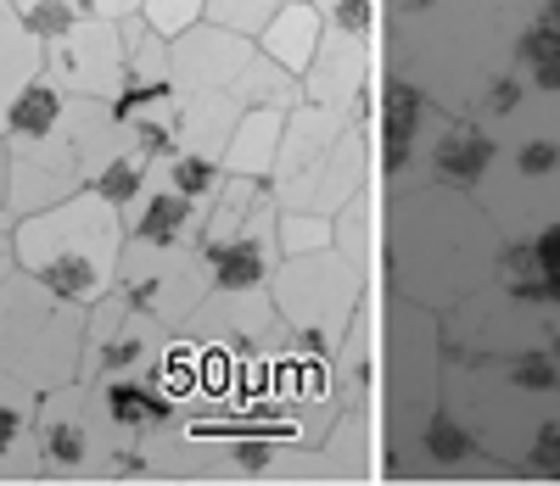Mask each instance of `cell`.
<instances>
[{"instance_id": "15", "label": "cell", "mask_w": 560, "mask_h": 486, "mask_svg": "<svg viewBox=\"0 0 560 486\" xmlns=\"http://www.w3.org/2000/svg\"><path fill=\"white\" fill-rule=\"evenodd\" d=\"M7 145V140H0ZM84 190V174L68 152V140H28V145H7V224H23L34 213H51L62 202H73Z\"/></svg>"}, {"instance_id": "25", "label": "cell", "mask_w": 560, "mask_h": 486, "mask_svg": "<svg viewBox=\"0 0 560 486\" xmlns=\"http://www.w3.org/2000/svg\"><path fill=\"white\" fill-rule=\"evenodd\" d=\"M319 12H314V0H280V12L264 23V34L253 39L258 45V57H269L275 68H287L292 79L308 73L314 51H319Z\"/></svg>"}, {"instance_id": "19", "label": "cell", "mask_w": 560, "mask_h": 486, "mask_svg": "<svg viewBox=\"0 0 560 486\" xmlns=\"http://www.w3.org/2000/svg\"><path fill=\"white\" fill-rule=\"evenodd\" d=\"M62 140H68L84 185L96 174H107L113 163H124V157H140L135 129L113 112V102H68L62 107Z\"/></svg>"}, {"instance_id": "8", "label": "cell", "mask_w": 560, "mask_h": 486, "mask_svg": "<svg viewBox=\"0 0 560 486\" xmlns=\"http://www.w3.org/2000/svg\"><path fill=\"white\" fill-rule=\"evenodd\" d=\"M275 190L258 179H224L219 202L202 218L197 235V258L208 269V291L213 297H247V291H269L275 269H280V247H275Z\"/></svg>"}, {"instance_id": "41", "label": "cell", "mask_w": 560, "mask_h": 486, "mask_svg": "<svg viewBox=\"0 0 560 486\" xmlns=\"http://www.w3.org/2000/svg\"><path fill=\"white\" fill-rule=\"evenodd\" d=\"M0 213H7V145H0Z\"/></svg>"}, {"instance_id": "16", "label": "cell", "mask_w": 560, "mask_h": 486, "mask_svg": "<svg viewBox=\"0 0 560 486\" xmlns=\"http://www.w3.org/2000/svg\"><path fill=\"white\" fill-rule=\"evenodd\" d=\"M258 45L242 34H224L213 23H197L191 34H179L168 45V68H174V90L179 95H230L242 79V68L253 62ZM236 102V95H230Z\"/></svg>"}, {"instance_id": "9", "label": "cell", "mask_w": 560, "mask_h": 486, "mask_svg": "<svg viewBox=\"0 0 560 486\" xmlns=\"http://www.w3.org/2000/svg\"><path fill=\"white\" fill-rule=\"evenodd\" d=\"M370 274L342 263L337 252H314V258H280L269 280V303L287 324V342L308 358H337V342L348 335L353 313L370 303Z\"/></svg>"}, {"instance_id": "7", "label": "cell", "mask_w": 560, "mask_h": 486, "mask_svg": "<svg viewBox=\"0 0 560 486\" xmlns=\"http://www.w3.org/2000/svg\"><path fill=\"white\" fill-rule=\"evenodd\" d=\"M84 313L45 291L23 269L0 285V375L28 386L34 398L62 392L79 380V353H84Z\"/></svg>"}, {"instance_id": "23", "label": "cell", "mask_w": 560, "mask_h": 486, "mask_svg": "<svg viewBox=\"0 0 560 486\" xmlns=\"http://www.w3.org/2000/svg\"><path fill=\"white\" fill-rule=\"evenodd\" d=\"M510 73L538 95H560V0H544L527 17V28L510 45Z\"/></svg>"}, {"instance_id": "35", "label": "cell", "mask_w": 560, "mask_h": 486, "mask_svg": "<svg viewBox=\"0 0 560 486\" xmlns=\"http://www.w3.org/2000/svg\"><path fill=\"white\" fill-rule=\"evenodd\" d=\"M275 247H280V258H314V252H331V218H314V213H280V218H275Z\"/></svg>"}, {"instance_id": "5", "label": "cell", "mask_w": 560, "mask_h": 486, "mask_svg": "<svg viewBox=\"0 0 560 486\" xmlns=\"http://www.w3.org/2000/svg\"><path fill=\"white\" fill-rule=\"evenodd\" d=\"M376 303V392H382V448L387 459L404 453L427 419L443 408V330L438 313L415 308L404 297H387L382 285H370Z\"/></svg>"}, {"instance_id": "22", "label": "cell", "mask_w": 560, "mask_h": 486, "mask_svg": "<svg viewBox=\"0 0 560 486\" xmlns=\"http://www.w3.org/2000/svg\"><path fill=\"white\" fill-rule=\"evenodd\" d=\"M34 408L39 398L12 375H0V486H34L39 453H34Z\"/></svg>"}, {"instance_id": "26", "label": "cell", "mask_w": 560, "mask_h": 486, "mask_svg": "<svg viewBox=\"0 0 560 486\" xmlns=\"http://www.w3.org/2000/svg\"><path fill=\"white\" fill-rule=\"evenodd\" d=\"M280 129H287V112H264V107L242 112L236 134H230L224 157H219V168H224L230 179H258V185H269L275 152H280Z\"/></svg>"}, {"instance_id": "1", "label": "cell", "mask_w": 560, "mask_h": 486, "mask_svg": "<svg viewBox=\"0 0 560 486\" xmlns=\"http://www.w3.org/2000/svg\"><path fill=\"white\" fill-rule=\"evenodd\" d=\"M544 0H376V79L415 84L465 118Z\"/></svg>"}, {"instance_id": "13", "label": "cell", "mask_w": 560, "mask_h": 486, "mask_svg": "<svg viewBox=\"0 0 560 486\" xmlns=\"http://www.w3.org/2000/svg\"><path fill=\"white\" fill-rule=\"evenodd\" d=\"M39 73L51 79L68 102H113L124 90V34L107 17H79L62 39L45 45Z\"/></svg>"}, {"instance_id": "42", "label": "cell", "mask_w": 560, "mask_h": 486, "mask_svg": "<svg viewBox=\"0 0 560 486\" xmlns=\"http://www.w3.org/2000/svg\"><path fill=\"white\" fill-rule=\"evenodd\" d=\"M549 330H555V335H560V308H555V313H549Z\"/></svg>"}, {"instance_id": "43", "label": "cell", "mask_w": 560, "mask_h": 486, "mask_svg": "<svg viewBox=\"0 0 560 486\" xmlns=\"http://www.w3.org/2000/svg\"><path fill=\"white\" fill-rule=\"evenodd\" d=\"M7 7H12V12H18V7H28V0H7Z\"/></svg>"}, {"instance_id": "12", "label": "cell", "mask_w": 560, "mask_h": 486, "mask_svg": "<svg viewBox=\"0 0 560 486\" xmlns=\"http://www.w3.org/2000/svg\"><path fill=\"white\" fill-rule=\"evenodd\" d=\"M113 291H124V297L140 313H152L163 330L185 335V324H191L197 308L208 303V269H202L197 247H140V240H124Z\"/></svg>"}, {"instance_id": "38", "label": "cell", "mask_w": 560, "mask_h": 486, "mask_svg": "<svg viewBox=\"0 0 560 486\" xmlns=\"http://www.w3.org/2000/svg\"><path fill=\"white\" fill-rule=\"evenodd\" d=\"M516 470H522V475H533V481H560V414H555V419H544V425L533 430V442L522 448Z\"/></svg>"}, {"instance_id": "31", "label": "cell", "mask_w": 560, "mask_h": 486, "mask_svg": "<svg viewBox=\"0 0 560 486\" xmlns=\"http://www.w3.org/2000/svg\"><path fill=\"white\" fill-rule=\"evenodd\" d=\"M236 107L242 112H253V107H264V112H292L298 102H303V84L287 73V68H275L269 57H258L253 51V62L242 68V79H236Z\"/></svg>"}, {"instance_id": "34", "label": "cell", "mask_w": 560, "mask_h": 486, "mask_svg": "<svg viewBox=\"0 0 560 486\" xmlns=\"http://www.w3.org/2000/svg\"><path fill=\"white\" fill-rule=\"evenodd\" d=\"M275 12H280V0H202V23L242 34V39H258Z\"/></svg>"}, {"instance_id": "28", "label": "cell", "mask_w": 560, "mask_h": 486, "mask_svg": "<svg viewBox=\"0 0 560 486\" xmlns=\"http://www.w3.org/2000/svg\"><path fill=\"white\" fill-rule=\"evenodd\" d=\"M62 107H68V95L51 84V79H28L18 90V102L7 107V118H0V140L7 145H28V140H51L62 134Z\"/></svg>"}, {"instance_id": "4", "label": "cell", "mask_w": 560, "mask_h": 486, "mask_svg": "<svg viewBox=\"0 0 560 486\" xmlns=\"http://www.w3.org/2000/svg\"><path fill=\"white\" fill-rule=\"evenodd\" d=\"M12 240H18V269L28 280L57 291L73 308H96L118 280L124 218L96 197V190H79L73 202L12 224Z\"/></svg>"}, {"instance_id": "36", "label": "cell", "mask_w": 560, "mask_h": 486, "mask_svg": "<svg viewBox=\"0 0 560 486\" xmlns=\"http://www.w3.org/2000/svg\"><path fill=\"white\" fill-rule=\"evenodd\" d=\"M314 12H319L325 34H348V39L376 45V0H314Z\"/></svg>"}, {"instance_id": "32", "label": "cell", "mask_w": 560, "mask_h": 486, "mask_svg": "<svg viewBox=\"0 0 560 486\" xmlns=\"http://www.w3.org/2000/svg\"><path fill=\"white\" fill-rule=\"evenodd\" d=\"M158 179H163L168 190H179L185 202H197V208H213L230 174H224L219 163H208V157H185V152H174L168 163H158Z\"/></svg>"}, {"instance_id": "33", "label": "cell", "mask_w": 560, "mask_h": 486, "mask_svg": "<svg viewBox=\"0 0 560 486\" xmlns=\"http://www.w3.org/2000/svg\"><path fill=\"white\" fill-rule=\"evenodd\" d=\"M147 185H152V163H147V157H124V163H113L107 174H96L84 190H96V197L124 218V213L140 202V190H147Z\"/></svg>"}, {"instance_id": "2", "label": "cell", "mask_w": 560, "mask_h": 486, "mask_svg": "<svg viewBox=\"0 0 560 486\" xmlns=\"http://www.w3.org/2000/svg\"><path fill=\"white\" fill-rule=\"evenodd\" d=\"M382 197V190H376ZM504 235L477 208V197L415 185L382 197L376 229V285L427 313H448L493 285Z\"/></svg>"}, {"instance_id": "6", "label": "cell", "mask_w": 560, "mask_h": 486, "mask_svg": "<svg viewBox=\"0 0 560 486\" xmlns=\"http://www.w3.org/2000/svg\"><path fill=\"white\" fill-rule=\"evenodd\" d=\"M34 453H39V481H152L140 436H118L96 386H62L45 392L34 408Z\"/></svg>"}, {"instance_id": "24", "label": "cell", "mask_w": 560, "mask_h": 486, "mask_svg": "<svg viewBox=\"0 0 560 486\" xmlns=\"http://www.w3.org/2000/svg\"><path fill=\"white\" fill-rule=\"evenodd\" d=\"M242 123V107L230 95H179V118H174V152L185 157H208L219 163L230 134Z\"/></svg>"}, {"instance_id": "20", "label": "cell", "mask_w": 560, "mask_h": 486, "mask_svg": "<svg viewBox=\"0 0 560 486\" xmlns=\"http://www.w3.org/2000/svg\"><path fill=\"white\" fill-rule=\"evenodd\" d=\"M488 163H493V129L477 123V118H443L432 152H427V168H420V185L477 197Z\"/></svg>"}, {"instance_id": "14", "label": "cell", "mask_w": 560, "mask_h": 486, "mask_svg": "<svg viewBox=\"0 0 560 486\" xmlns=\"http://www.w3.org/2000/svg\"><path fill=\"white\" fill-rule=\"evenodd\" d=\"M376 185V163H370V129H353L348 140H337L314 168H303L298 179H280L275 208L280 213H314V218H337L353 197Z\"/></svg>"}, {"instance_id": "39", "label": "cell", "mask_w": 560, "mask_h": 486, "mask_svg": "<svg viewBox=\"0 0 560 486\" xmlns=\"http://www.w3.org/2000/svg\"><path fill=\"white\" fill-rule=\"evenodd\" d=\"M18 23H23L39 45H51V39H62V34L79 23V12L68 7V0H28V7H18Z\"/></svg>"}, {"instance_id": "30", "label": "cell", "mask_w": 560, "mask_h": 486, "mask_svg": "<svg viewBox=\"0 0 560 486\" xmlns=\"http://www.w3.org/2000/svg\"><path fill=\"white\" fill-rule=\"evenodd\" d=\"M39 62H45V45L18 23V12L0 0V118H7V107L18 102V90L28 79H39Z\"/></svg>"}, {"instance_id": "21", "label": "cell", "mask_w": 560, "mask_h": 486, "mask_svg": "<svg viewBox=\"0 0 560 486\" xmlns=\"http://www.w3.org/2000/svg\"><path fill=\"white\" fill-rule=\"evenodd\" d=\"M202 218H208V208L185 202L152 168V185L140 190V202L124 213V240H140V247H197Z\"/></svg>"}, {"instance_id": "29", "label": "cell", "mask_w": 560, "mask_h": 486, "mask_svg": "<svg viewBox=\"0 0 560 486\" xmlns=\"http://www.w3.org/2000/svg\"><path fill=\"white\" fill-rule=\"evenodd\" d=\"M376 229H382V197H376V185H370L364 197H353L331 218V252L342 263H353L359 274H370V280H376Z\"/></svg>"}, {"instance_id": "27", "label": "cell", "mask_w": 560, "mask_h": 486, "mask_svg": "<svg viewBox=\"0 0 560 486\" xmlns=\"http://www.w3.org/2000/svg\"><path fill=\"white\" fill-rule=\"evenodd\" d=\"M96 398L118 436H152L179 419V408L158 392V380H107V386H96Z\"/></svg>"}, {"instance_id": "10", "label": "cell", "mask_w": 560, "mask_h": 486, "mask_svg": "<svg viewBox=\"0 0 560 486\" xmlns=\"http://www.w3.org/2000/svg\"><path fill=\"white\" fill-rule=\"evenodd\" d=\"M174 347V330H163L152 313H140L124 291L84 313V353H79V380L107 386V380H152Z\"/></svg>"}, {"instance_id": "40", "label": "cell", "mask_w": 560, "mask_h": 486, "mask_svg": "<svg viewBox=\"0 0 560 486\" xmlns=\"http://www.w3.org/2000/svg\"><path fill=\"white\" fill-rule=\"evenodd\" d=\"M18 274V240H12V224L0 218V285Z\"/></svg>"}, {"instance_id": "18", "label": "cell", "mask_w": 560, "mask_h": 486, "mask_svg": "<svg viewBox=\"0 0 560 486\" xmlns=\"http://www.w3.org/2000/svg\"><path fill=\"white\" fill-rule=\"evenodd\" d=\"M353 129H370V107H308L298 102L287 112V129H280V152H275V174L269 185L280 179H298L303 168H314L337 140H348Z\"/></svg>"}, {"instance_id": "17", "label": "cell", "mask_w": 560, "mask_h": 486, "mask_svg": "<svg viewBox=\"0 0 560 486\" xmlns=\"http://www.w3.org/2000/svg\"><path fill=\"white\" fill-rule=\"evenodd\" d=\"M298 84H303L308 107H370V90H376V45L348 39V34H319V51Z\"/></svg>"}, {"instance_id": "11", "label": "cell", "mask_w": 560, "mask_h": 486, "mask_svg": "<svg viewBox=\"0 0 560 486\" xmlns=\"http://www.w3.org/2000/svg\"><path fill=\"white\" fill-rule=\"evenodd\" d=\"M443 118L448 112L432 107L415 84L376 79V90H370V163H376L382 197L420 185V168H427V152H432Z\"/></svg>"}, {"instance_id": "3", "label": "cell", "mask_w": 560, "mask_h": 486, "mask_svg": "<svg viewBox=\"0 0 560 486\" xmlns=\"http://www.w3.org/2000/svg\"><path fill=\"white\" fill-rule=\"evenodd\" d=\"M488 129L493 163L477 185V208L504 240H527L560 224V95L527 90V102Z\"/></svg>"}, {"instance_id": "37", "label": "cell", "mask_w": 560, "mask_h": 486, "mask_svg": "<svg viewBox=\"0 0 560 486\" xmlns=\"http://www.w3.org/2000/svg\"><path fill=\"white\" fill-rule=\"evenodd\" d=\"M140 23L163 45H174L179 34H191L202 23V0H140Z\"/></svg>"}]
</instances>
